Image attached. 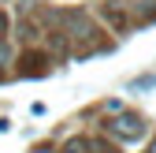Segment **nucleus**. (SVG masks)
<instances>
[{
	"instance_id": "2",
	"label": "nucleus",
	"mask_w": 156,
	"mask_h": 153,
	"mask_svg": "<svg viewBox=\"0 0 156 153\" xmlns=\"http://www.w3.org/2000/svg\"><path fill=\"white\" fill-rule=\"evenodd\" d=\"M0 34H8V15L0 11Z\"/></svg>"
},
{
	"instance_id": "1",
	"label": "nucleus",
	"mask_w": 156,
	"mask_h": 153,
	"mask_svg": "<svg viewBox=\"0 0 156 153\" xmlns=\"http://www.w3.org/2000/svg\"><path fill=\"white\" fill-rule=\"evenodd\" d=\"M112 131H115V135H119V138H126V142H134V138H141V120L138 116H119V120H115L112 123Z\"/></svg>"
},
{
	"instance_id": "3",
	"label": "nucleus",
	"mask_w": 156,
	"mask_h": 153,
	"mask_svg": "<svg viewBox=\"0 0 156 153\" xmlns=\"http://www.w3.org/2000/svg\"><path fill=\"white\" fill-rule=\"evenodd\" d=\"M4 60H8V49H4V45H0V64H4Z\"/></svg>"
},
{
	"instance_id": "4",
	"label": "nucleus",
	"mask_w": 156,
	"mask_h": 153,
	"mask_svg": "<svg viewBox=\"0 0 156 153\" xmlns=\"http://www.w3.org/2000/svg\"><path fill=\"white\" fill-rule=\"evenodd\" d=\"M152 153H156V146H152Z\"/></svg>"
}]
</instances>
